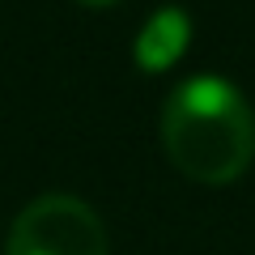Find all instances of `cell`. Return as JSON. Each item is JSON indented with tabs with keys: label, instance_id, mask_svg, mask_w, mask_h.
I'll return each instance as SVG.
<instances>
[{
	"label": "cell",
	"instance_id": "obj_1",
	"mask_svg": "<svg viewBox=\"0 0 255 255\" xmlns=\"http://www.w3.org/2000/svg\"><path fill=\"white\" fill-rule=\"evenodd\" d=\"M162 145L191 183H234L255 157V115L226 77H187L162 107Z\"/></svg>",
	"mask_w": 255,
	"mask_h": 255
},
{
	"label": "cell",
	"instance_id": "obj_2",
	"mask_svg": "<svg viewBox=\"0 0 255 255\" xmlns=\"http://www.w3.org/2000/svg\"><path fill=\"white\" fill-rule=\"evenodd\" d=\"M4 255H111V243L85 200L51 191L17 213Z\"/></svg>",
	"mask_w": 255,
	"mask_h": 255
},
{
	"label": "cell",
	"instance_id": "obj_3",
	"mask_svg": "<svg viewBox=\"0 0 255 255\" xmlns=\"http://www.w3.org/2000/svg\"><path fill=\"white\" fill-rule=\"evenodd\" d=\"M187 38H191V21L183 9H157L153 17L145 21V30L136 34V64L145 73H162L187 51Z\"/></svg>",
	"mask_w": 255,
	"mask_h": 255
},
{
	"label": "cell",
	"instance_id": "obj_4",
	"mask_svg": "<svg viewBox=\"0 0 255 255\" xmlns=\"http://www.w3.org/2000/svg\"><path fill=\"white\" fill-rule=\"evenodd\" d=\"M85 4H115V0H85Z\"/></svg>",
	"mask_w": 255,
	"mask_h": 255
}]
</instances>
